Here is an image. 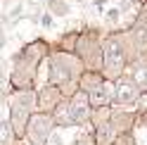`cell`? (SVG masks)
<instances>
[{"mask_svg":"<svg viewBox=\"0 0 147 145\" xmlns=\"http://www.w3.org/2000/svg\"><path fill=\"white\" fill-rule=\"evenodd\" d=\"M31 117H33L31 107H24L19 102H10V124H12L17 136H26V126H29Z\"/></svg>","mask_w":147,"mask_h":145,"instance_id":"cell-6","label":"cell"},{"mask_svg":"<svg viewBox=\"0 0 147 145\" xmlns=\"http://www.w3.org/2000/svg\"><path fill=\"white\" fill-rule=\"evenodd\" d=\"M119 17H121V10H119V7H109L107 14H105V19L107 22H119Z\"/></svg>","mask_w":147,"mask_h":145,"instance_id":"cell-14","label":"cell"},{"mask_svg":"<svg viewBox=\"0 0 147 145\" xmlns=\"http://www.w3.org/2000/svg\"><path fill=\"white\" fill-rule=\"evenodd\" d=\"M48 3H50V7H52V12H57L59 17L69 14V5L64 3V0H48Z\"/></svg>","mask_w":147,"mask_h":145,"instance_id":"cell-12","label":"cell"},{"mask_svg":"<svg viewBox=\"0 0 147 145\" xmlns=\"http://www.w3.org/2000/svg\"><path fill=\"white\" fill-rule=\"evenodd\" d=\"M114 145H135V138L126 131V133H121V136L116 138V143H114Z\"/></svg>","mask_w":147,"mask_h":145,"instance_id":"cell-13","label":"cell"},{"mask_svg":"<svg viewBox=\"0 0 147 145\" xmlns=\"http://www.w3.org/2000/svg\"><path fill=\"white\" fill-rule=\"evenodd\" d=\"M55 114H48V112H38L31 117L29 126H26V140L31 145H45L48 138L52 136V129H55Z\"/></svg>","mask_w":147,"mask_h":145,"instance_id":"cell-2","label":"cell"},{"mask_svg":"<svg viewBox=\"0 0 147 145\" xmlns=\"http://www.w3.org/2000/svg\"><path fill=\"white\" fill-rule=\"evenodd\" d=\"M45 52H48V45H45L43 41H33V43H29V45L22 50L19 57L26 60V62H31V64L36 67V64H38V62L45 57Z\"/></svg>","mask_w":147,"mask_h":145,"instance_id":"cell-9","label":"cell"},{"mask_svg":"<svg viewBox=\"0 0 147 145\" xmlns=\"http://www.w3.org/2000/svg\"><path fill=\"white\" fill-rule=\"evenodd\" d=\"M43 26H52V17H50V14L43 17Z\"/></svg>","mask_w":147,"mask_h":145,"instance_id":"cell-16","label":"cell"},{"mask_svg":"<svg viewBox=\"0 0 147 145\" xmlns=\"http://www.w3.org/2000/svg\"><path fill=\"white\" fill-rule=\"evenodd\" d=\"M140 95H142V88L135 83V79L133 76H119L116 79V83H114V100L116 105H135L138 100H140Z\"/></svg>","mask_w":147,"mask_h":145,"instance_id":"cell-4","label":"cell"},{"mask_svg":"<svg viewBox=\"0 0 147 145\" xmlns=\"http://www.w3.org/2000/svg\"><path fill=\"white\" fill-rule=\"evenodd\" d=\"M71 145H97V143H95V136H93V138H90V136H78Z\"/></svg>","mask_w":147,"mask_h":145,"instance_id":"cell-15","label":"cell"},{"mask_svg":"<svg viewBox=\"0 0 147 145\" xmlns=\"http://www.w3.org/2000/svg\"><path fill=\"white\" fill-rule=\"evenodd\" d=\"M109 88H112V86H109L107 79H105L97 88H93V90L88 93V95H90V102H93V110H95V107H109V105H112L114 90H109Z\"/></svg>","mask_w":147,"mask_h":145,"instance_id":"cell-7","label":"cell"},{"mask_svg":"<svg viewBox=\"0 0 147 145\" xmlns=\"http://www.w3.org/2000/svg\"><path fill=\"white\" fill-rule=\"evenodd\" d=\"M69 117H71V124H88V121H93V102H90V95L86 93V90H76V93L71 95V100H69Z\"/></svg>","mask_w":147,"mask_h":145,"instance_id":"cell-3","label":"cell"},{"mask_svg":"<svg viewBox=\"0 0 147 145\" xmlns=\"http://www.w3.org/2000/svg\"><path fill=\"white\" fill-rule=\"evenodd\" d=\"M12 133H14V129H12L10 119L3 121V126H0V140H3V145H12Z\"/></svg>","mask_w":147,"mask_h":145,"instance_id":"cell-11","label":"cell"},{"mask_svg":"<svg viewBox=\"0 0 147 145\" xmlns=\"http://www.w3.org/2000/svg\"><path fill=\"white\" fill-rule=\"evenodd\" d=\"M105 79H119L123 76V69H126V62H128V55H126V48L121 38H116V36H109V38L105 41Z\"/></svg>","mask_w":147,"mask_h":145,"instance_id":"cell-1","label":"cell"},{"mask_svg":"<svg viewBox=\"0 0 147 145\" xmlns=\"http://www.w3.org/2000/svg\"><path fill=\"white\" fill-rule=\"evenodd\" d=\"M131 76L135 79V83L142 88V93H147V60H138L135 62Z\"/></svg>","mask_w":147,"mask_h":145,"instance_id":"cell-10","label":"cell"},{"mask_svg":"<svg viewBox=\"0 0 147 145\" xmlns=\"http://www.w3.org/2000/svg\"><path fill=\"white\" fill-rule=\"evenodd\" d=\"M119 136H121V131H119L112 121H105V124L95 126V143L97 145H114Z\"/></svg>","mask_w":147,"mask_h":145,"instance_id":"cell-8","label":"cell"},{"mask_svg":"<svg viewBox=\"0 0 147 145\" xmlns=\"http://www.w3.org/2000/svg\"><path fill=\"white\" fill-rule=\"evenodd\" d=\"M62 100V88L59 86H45L38 95H36V110L38 112H48V114H55V110H57V105Z\"/></svg>","mask_w":147,"mask_h":145,"instance_id":"cell-5","label":"cell"}]
</instances>
